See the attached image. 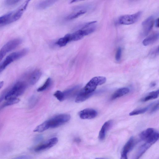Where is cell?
I'll use <instances>...</instances> for the list:
<instances>
[{
	"mask_svg": "<svg viewBox=\"0 0 159 159\" xmlns=\"http://www.w3.org/2000/svg\"><path fill=\"white\" fill-rule=\"evenodd\" d=\"M26 85L25 82L19 81L16 82L9 90H7L5 99L8 100L16 98L25 91Z\"/></svg>",
	"mask_w": 159,
	"mask_h": 159,
	"instance_id": "6da1fadb",
	"label": "cell"
},
{
	"mask_svg": "<svg viewBox=\"0 0 159 159\" xmlns=\"http://www.w3.org/2000/svg\"><path fill=\"white\" fill-rule=\"evenodd\" d=\"M29 51L28 48H24L12 52L8 55L0 64V73L12 62L26 55L28 53Z\"/></svg>",
	"mask_w": 159,
	"mask_h": 159,
	"instance_id": "7a4b0ae2",
	"label": "cell"
},
{
	"mask_svg": "<svg viewBox=\"0 0 159 159\" xmlns=\"http://www.w3.org/2000/svg\"><path fill=\"white\" fill-rule=\"evenodd\" d=\"M106 81V78L104 77H95L87 83L82 90L87 93H93L98 86L103 84Z\"/></svg>",
	"mask_w": 159,
	"mask_h": 159,
	"instance_id": "3957f363",
	"label": "cell"
},
{
	"mask_svg": "<svg viewBox=\"0 0 159 159\" xmlns=\"http://www.w3.org/2000/svg\"><path fill=\"white\" fill-rule=\"evenodd\" d=\"M95 24L77 30L70 34L71 41H76L81 39L84 37L92 33L96 29Z\"/></svg>",
	"mask_w": 159,
	"mask_h": 159,
	"instance_id": "277c9868",
	"label": "cell"
},
{
	"mask_svg": "<svg viewBox=\"0 0 159 159\" xmlns=\"http://www.w3.org/2000/svg\"><path fill=\"white\" fill-rule=\"evenodd\" d=\"M139 137L142 140L153 144L158 140L159 134L158 132L155 129L148 128L142 131Z\"/></svg>",
	"mask_w": 159,
	"mask_h": 159,
	"instance_id": "5b68a950",
	"label": "cell"
},
{
	"mask_svg": "<svg viewBox=\"0 0 159 159\" xmlns=\"http://www.w3.org/2000/svg\"><path fill=\"white\" fill-rule=\"evenodd\" d=\"M22 42L20 38H16L7 42L0 49V62L6 55L16 48Z\"/></svg>",
	"mask_w": 159,
	"mask_h": 159,
	"instance_id": "8992f818",
	"label": "cell"
},
{
	"mask_svg": "<svg viewBox=\"0 0 159 159\" xmlns=\"http://www.w3.org/2000/svg\"><path fill=\"white\" fill-rule=\"evenodd\" d=\"M70 115L61 114L57 115L47 120L49 128H55L60 126L68 121L70 119Z\"/></svg>",
	"mask_w": 159,
	"mask_h": 159,
	"instance_id": "52a82bcc",
	"label": "cell"
},
{
	"mask_svg": "<svg viewBox=\"0 0 159 159\" xmlns=\"http://www.w3.org/2000/svg\"><path fill=\"white\" fill-rule=\"evenodd\" d=\"M141 15L142 12L139 11L134 14L122 16L119 18L118 22L124 25L133 24L138 20Z\"/></svg>",
	"mask_w": 159,
	"mask_h": 159,
	"instance_id": "ba28073f",
	"label": "cell"
},
{
	"mask_svg": "<svg viewBox=\"0 0 159 159\" xmlns=\"http://www.w3.org/2000/svg\"><path fill=\"white\" fill-rule=\"evenodd\" d=\"M30 1H26L17 9L14 11H12V14L7 24L19 20L22 16L26 9Z\"/></svg>",
	"mask_w": 159,
	"mask_h": 159,
	"instance_id": "9c48e42d",
	"label": "cell"
},
{
	"mask_svg": "<svg viewBox=\"0 0 159 159\" xmlns=\"http://www.w3.org/2000/svg\"><path fill=\"white\" fill-rule=\"evenodd\" d=\"M135 142L133 137H131L122 148L120 159H128L127 155L134 147Z\"/></svg>",
	"mask_w": 159,
	"mask_h": 159,
	"instance_id": "30bf717a",
	"label": "cell"
},
{
	"mask_svg": "<svg viewBox=\"0 0 159 159\" xmlns=\"http://www.w3.org/2000/svg\"><path fill=\"white\" fill-rule=\"evenodd\" d=\"M58 141L57 138H52L37 146L34 148V150L35 152H38L49 149L55 145Z\"/></svg>",
	"mask_w": 159,
	"mask_h": 159,
	"instance_id": "8fae6325",
	"label": "cell"
},
{
	"mask_svg": "<svg viewBox=\"0 0 159 159\" xmlns=\"http://www.w3.org/2000/svg\"><path fill=\"white\" fill-rule=\"evenodd\" d=\"M154 22L153 17L151 16L142 22V34L143 36H146L148 34L153 26Z\"/></svg>",
	"mask_w": 159,
	"mask_h": 159,
	"instance_id": "7c38bea8",
	"label": "cell"
},
{
	"mask_svg": "<svg viewBox=\"0 0 159 159\" xmlns=\"http://www.w3.org/2000/svg\"><path fill=\"white\" fill-rule=\"evenodd\" d=\"M80 117L83 119H90L95 118L97 115V112L92 108H86L81 111L79 113Z\"/></svg>",
	"mask_w": 159,
	"mask_h": 159,
	"instance_id": "4fadbf2b",
	"label": "cell"
},
{
	"mask_svg": "<svg viewBox=\"0 0 159 159\" xmlns=\"http://www.w3.org/2000/svg\"><path fill=\"white\" fill-rule=\"evenodd\" d=\"M112 120L107 121L102 126L99 133L98 138L101 140H103L106 136L107 131L113 125Z\"/></svg>",
	"mask_w": 159,
	"mask_h": 159,
	"instance_id": "5bb4252c",
	"label": "cell"
},
{
	"mask_svg": "<svg viewBox=\"0 0 159 159\" xmlns=\"http://www.w3.org/2000/svg\"><path fill=\"white\" fill-rule=\"evenodd\" d=\"M152 145V143L146 141L144 144L139 147L133 159H139Z\"/></svg>",
	"mask_w": 159,
	"mask_h": 159,
	"instance_id": "9a60e30c",
	"label": "cell"
},
{
	"mask_svg": "<svg viewBox=\"0 0 159 159\" xmlns=\"http://www.w3.org/2000/svg\"><path fill=\"white\" fill-rule=\"evenodd\" d=\"M41 72L38 69H36L31 73L29 78V81L31 85L35 84L38 81L41 75Z\"/></svg>",
	"mask_w": 159,
	"mask_h": 159,
	"instance_id": "2e32d148",
	"label": "cell"
},
{
	"mask_svg": "<svg viewBox=\"0 0 159 159\" xmlns=\"http://www.w3.org/2000/svg\"><path fill=\"white\" fill-rule=\"evenodd\" d=\"M158 38V33H153L144 39L143 41V44L145 46L150 45L156 42Z\"/></svg>",
	"mask_w": 159,
	"mask_h": 159,
	"instance_id": "e0dca14e",
	"label": "cell"
},
{
	"mask_svg": "<svg viewBox=\"0 0 159 159\" xmlns=\"http://www.w3.org/2000/svg\"><path fill=\"white\" fill-rule=\"evenodd\" d=\"M129 91V89L128 88H120L113 93L111 97V99L113 100L120 97L128 93Z\"/></svg>",
	"mask_w": 159,
	"mask_h": 159,
	"instance_id": "ac0fdd59",
	"label": "cell"
},
{
	"mask_svg": "<svg viewBox=\"0 0 159 159\" xmlns=\"http://www.w3.org/2000/svg\"><path fill=\"white\" fill-rule=\"evenodd\" d=\"M93 93H86L82 89L77 95L75 99V102L77 103L82 102L89 98Z\"/></svg>",
	"mask_w": 159,
	"mask_h": 159,
	"instance_id": "d6986e66",
	"label": "cell"
},
{
	"mask_svg": "<svg viewBox=\"0 0 159 159\" xmlns=\"http://www.w3.org/2000/svg\"><path fill=\"white\" fill-rule=\"evenodd\" d=\"M56 2L55 0H45L41 1L36 5V7L39 10L46 9L53 4Z\"/></svg>",
	"mask_w": 159,
	"mask_h": 159,
	"instance_id": "ffe728a7",
	"label": "cell"
},
{
	"mask_svg": "<svg viewBox=\"0 0 159 159\" xmlns=\"http://www.w3.org/2000/svg\"><path fill=\"white\" fill-rule=\"evenodd\" d=\"M70 41V34H68L58 39L56 42V44L60 47H63Z\"/></svg>",
	"mask_w": 159,
	"mask_h": 159,
	"instance_id": "44dd1931",
	"label": "cell"
},
{
	"mask_svg": "<svg viewBox=\"0 0 159 159\" xmlns=\"http://www.w3.org/2000/svg\"><path fill=\"white\" fill-rule=\"evenodd\" d=\"M86 12V11L84 9L77 11L76 12H73L67 16L66 17V19L67 20H70L75 19L84 14Z\"/></svg>",
	"mask_w": 159,
	"mask_h": 159,
	"instance_id": "7402d4cb",
	"label": "cell"
},
{
	"mask_svg": "<svg viewBox=\"0 0 159 159\" xmlns=\"http://www.w3.org/2000/svg\"><path fill=\"white\" fill-rule=\"evenodd\" d=\"M159 95V90L149 93L141 99L142 102H146L150 100L157 98Z\"/></svg>",
	"mask_w": 159,
	"mask_h": 159,
	"instance_id": "603a6c76",
	"label": "cell"
},
{
	"mask_svg": "<svg viewBox=\"0 0 159 159\" xmlns=\"http://www.w3.org/2000/svg\"><path fill=\"white\" fill-rule=\"evenodd\" d=\"M49 127L47 120L38 125L34 130V132H41L49 129Z\"/></svg>",
	"mask_w": 159,
	"mask_h": 159,
	"instance_id": "cb8c5ba5",
	"label": "cell"
},
{
	"mask_svg": "<svg viewBox=\"0 0 159 159\" xmlns=\"http://www.w3.org/2000/svg\"><path fill=\"white\" fill-rule=\"evenodd\" d=\"M150 107V104L146 107L135 109L130 112L129 114L132 116L144 113L149 109Z\"/></svg>",
	"mask_w": 159,
	"mask_h": 159,
	"instance_id": "d4e9b609",
	"label": "cell"
},
{
	"mask_svg": "<svg viewBox=\"0 0 159 159\" xmlns=\"http://www.w3.org/2000/svg\"><path fill=\"white\" fill-rule=\"evenodd\" d=\"M12 13V11H11L0 16V25H7Z\"/></svg>",
	"mask_w": 159,
	"mask_h": 159,
	"instance_id": "484cf974",
	"label": "cell"
},
{
	"mask_svg": "<svg viewBox=\"0 0 159 159\" xmlns=\"http://www.w3.org/2000/svg\"><path fill=\"white\" fill-rule=\"evenodd\" d=\"M38 100V98L35 95L32 96L29 99L28 106L29 108H32L36 104Z\"/></svg>",
	"mask_w": 159,
	"mask_h": 159,
	"instance_id": "4316f807",
	"label": "cell"
},
{
	"mask_svg": "<svg viewBox=\"0 0 159 159\" xmlns=\"http://www.w3.org/2000/svg\"><path fill=\"white\" fill-rule=\"evenodd\" d=\"M51 82V79L50 78H48L44 84L37 89V91L42 92L46 90L50 86Z\"/></svg>",
	"mask_w": 159,
	"mask_h": 159,
	"instance_id": "83f0119b",
	"label": "cell"
},
{
	"mask_svg": "<svg viewBox=\"0 0 159 159\" xmlns=\"http://www.w3.org/2000/svg\"><path fill=\"white\" fill-rule=\"evenodd\" d=\"M159 54L158 46L156 47L152 48L149 53V56L151 58H154L157 57Z\"/></svg>",
	"mask_w": 159,
	"mask_h": 159,
	"instance_id": "f1b7e54d",
	"label": "cell"
},
{
	"mask_svg": "<svg viewBox=\"0 0 159 159\" xmlns=\"http://www.w3.org/2000/svg\"><path fill=\"white\" fill-rule=\"evenodd\" d=\"M54 95L60 101H63L65 99L63 93L59 90L57 91L54 94Z\"/></svg>",
	"mask_w": 159,
	"mask_h": 159,
	"instance_id": "f546056e",
	"label": "cell"
},
{
	"mask_svg": "<svg viewBox=\"0 0 159 159\" xmlns=\"http://www.w3.org/2000/svg\"><path fill=\"white\" fill-rule=\"evenodd\" d=\"M78 88V86H76L68 89L63 92V93L64 95L65 98H66L73 94V93H74Z\"/></svg>",
	"mask_w": 159,
	"mask_h": 159,
	"instance_id": "4dcf8cb0",
	"label": "cell"
},
{
	"mask_svg": "<svg viewBox=\"0 0 159 159\" xmlns=\"http://www.w3.org/2000/svg\"><path fill=\"white\" fill-rule=\"evenodd\" d=\"M20 100L17 98L7 100L2 106L3 107L10 106L18 103Z\"/></svg>",
	"mask_w": 159,
	"mask_h": 159,
	"instance_id": "1f68e13d",
	"label": "cell"
},
{
	"mask_svg": "<svg viewBox=\"0 0 159 159\" xmlns=\"http://www.w3.org/2000/svg\"><path fill=\"white\" fill-rule=\"evenodd\" d=\"M149 108H150V113H154L157 111L159 108L158 102L150 104Z\"/></svg>",
	"mask_w": 159,
	"mask_h": 159,
	"instance_id": "d6a6232c",
	"label": "cell"
},
{
	"mask_svg": "<svg viewBox=\"0 0 159 159\" xmlns=\"http://www.w3.org/2000/svg\"><path fill=\"white\" fill-rule=\"evenodd\" d=\"M20 2V0H6L4 4L7 7H11L18 4Z\"/></svg>",
	"mask_w": 159,
	"mask_h": 159,
	"instance_id": "836d02e7",
	"label": "cell"
},
{
	"mask_svg": "<svg viewBox=\"0 0 159 159\" xmlns=\"http://www.w3.org/2000/svg\"><path fill=\"white\" fill-rule=\"evenodd\" d=\"M122 50L120 47H119L117 49L115 55V59L116 61H119L121 58Z\"/></svg>",
	"mask_w": 159,
	"mask_h": 159,
	"instance_id": "e575fe53",
	"label": "cell"
},
{
	"mask_svg": "<svg viewBox=\"0 0 159 159\" xmlns=\"http://www.w3.org/2000/svg\"><path fill=\"white\" fill-rule=\"evenodd\" d=\"M30 157L27 155H22L14 157L12 159H30Z\"/></svg>",
	"mask_w": 159,
	"mask_h": 159,
	"instance_id": "d590c367",
	"label": "cell"
},
{
	"mask_svg": "<svg viewBox=\"0 0 159 159\" xmlns=\"http://www.w3.org/2000/svg\"><path fill=\"white\" fill-rule=\"evenodd\" d=\"M7 92L5 91L2 93L0 97V103L4 99H5V97L6 93Z\"/></svg>",
	"mask_w": 159,
	"mask_h": 159,
	"instance_id": "8d00e7d4",
	"label": "cell"
},
{
	"mask_svg": "<svg viewBox=\"0 0 159 159\" xmlns=\"http://www.w3.org/2000/svg\"><path fill=\"white\" fill-rule=\"evenodd\" d=\"M158 20H159V18H157V19L155 21V22L156 27H157V28H158L159 27L158 26Z\"/></svg>",
	"mask_w": 159,
	"mask_h": 159,
	"instance_id": "74e56055",
	"label": "cell"
},
{
	"mask_svg": "<svg viewBox=\"0 0 159 159\" xmlns=\"http://www.w3.org/2000/svg\"><path fill=\"white\" fill-rule=\"evenodd\" d=\"M156 84L155 82H152V83H151L150 84V86L151 87H152L155 86L156 85Z\"/></svg>",
	"mask_w": 159,
	"mask_h": 159,
	"instance_id": "f35d334b",
	"label": "cell"
},
{
	"mask_svg": "<svg viewBox=\"0 0 159 159\" xmlns=\"http://www.w3.org/2000/svg\"><path fill=\"white\" fill-rule=\"evenodd\" d=\"M42 137L41 136H38L36 139L35 140L36 141H38L41 140Z\"/></svg>",
	"mask_w": 159,
	"mask_h": 159,
	"instance_id": "ab89813d",
	"label": "cell"
},
{
	"mask_svg": "<svg viewBox=\"0 0 159 159\" xmlns=\"http://www.w3.org/2000/svg\"><path fill=\"white\" fill-rule=\"evenodd\" d=\"M4 84V82L3 81L0 82V89L3 86Z\"/></svg>",
	"mask_w": 159,
	"mask_h": 159,
	"instance_id": "60d3db41",
	"label": "cell"
},
{
	"mask_svg": "<svg viewBox=\"0 0 159 159\" xmlns=\"http://www.w3.org/2000/svg\"><path fill=\"white\" fill-rule=\"evenodd\" d=\"M95 159H107L103 158H95Z\"/></svg>",
	"mask_w": 159,
	"mask_h": 159,
	"instance_id": "b9f144b4",
	"label": "cell"
}]
</instances>
